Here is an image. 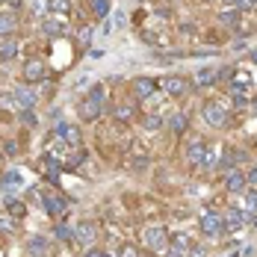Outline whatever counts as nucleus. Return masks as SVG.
Listing matches in <instances>:
<instances>
[{
	"label": "nucleus",
	"instance_id": "1",
	"mask_svg": "<svg viewBox=\"0 0 257 257\" xmlns=\"http://www.w3.org/2000/svg\"><path fill=\"white\" fill-rule=\"evenodd\" d=\"M103 101H106V92H103L101 83H95V86H92V92L77 103V115L83 118V121H95V118H101Z\"/></svg>",
	"mask_w": 257,
	"mask_h": 257
},
{
	"label": "nucleus",
	"instance_id": "2",
	"mask_svg": "<svg viewBox=\"0 0 257 257\" xmlns=\"http://www.w3.org/2000/svg\"><path fill=\"white\" fill-rule=\"evenodd\" d=\"M201 118H204L207 127H213V130H228L231 127V109L222 106L219 101H204V106H201Z\"/></svg>",
	"mask_w": 257,
	"mask_h": 257
},
{
	"label": "nucleus",
	"instance_id": "3",
	"mask_svg": "<svg viewBox=\"0 0 257 257\" xmlns=\"http://www.w3.org/2000/svg\"><path fill=\"white\" fill-rule=\"evenodd\" d=\"M142 242H145V248L154 251V254H166V251L172 248V236H169V231H166L163 225H148V228L142 231Z\"/></svg>",
	"mask_w": 257,
	"mask_h": 257
},
{
	"label": "nucleus",
	"instance_id": "4",
	"mask_svg": "<svg viewBox=\"0 0 257 257\" xmlns=\"http://www.w3.org/2000/svg\"><path fill=\"white\" fill-rule=\"evenodd\" d=\"M198 228H201V233L204 236H225V222H222V213L219 210H201L198 213Z\"/></svg>",
	"mask_w": 257,
	"mask_h": 257
},
{
	"label": "nucleus",
	"instance_id": "5",
	"mask_svg": "<svg viewBox=\"0 0 257 257\" xmlns=\"http://www.w3.org/2000/svg\"><path fill=\"white\" fill-rule=\"evenodd\" d=\"M157 83H160V89L169 98H186L189 89H192V80H186L183 74H166V77H160Z\"/></svg>",
	"mask_w": 257,
	"mask_h": 257
},
{
	"label": "nucleus",
	"instance_id": "6",
	"mask_svg": "<svg viewBox=\"0 0 257 257\" xmlns=\"http://www.w3.org/2000/svg\"><path fill=\"white\" fill-rule=\"evenodd\" d=\"M204 157H207V142L201 136H192V139L186 142V151H183L186 166H189V169H198V166H204Z\"/></svg>",
	"mask_w": 257,
	"mask_h": 257
},
{
	"label": "nucleus",
	"instance_id": "7",
	"mask_svg": "<svg viewBox=\"0 0 257 257\" xmlns=\"http://www.w3.org/2000/svg\"><path fill=\"white\" fill-rule=\"evenodd\" d=\"M21 77H24L27 83H42V80L48 77V65H45V59L30 56L24 65H21Z\"/></svg>",
	"mask_w": 257,
	"mask_h": 257
},
{
	"label": "nucleus",
	"instance_id": "8",
	"mask_svg": "<svg viewBox=\"0 0 257 257\" xmlns=\"http://www.w3.org/2000/svg\"><path fill=\"white\" fill-rule=\"evenodd\" d=\"M95 239H98V225L95 222H80L77 228H74V242H80L83 248H92L95 245Z\"/></svg>",
	"mask_w": 257,
	"mask_h": 257
},
{
	"label": "nucleus",
	"instance_id": "9",
	"mask_svg": "<svg viewBox=\"0 0 257 257\" xmlns=\"http://www.w3.org/2000/svg\"><path fill=\"white\" fill-rule=\"evenodd\" d=\"M130 86H133V98H136V101H148L157 89H160V83H157L154 77H136Z\"/></svg>",
	"mask_w": 257,
	"mask_h": 257
},
{
	"label": "nucleus",
	"instance_id": "10",
	"mask_svg": "<svg viewBox=\"0 0 257 257\" xmlns=\"http://www.w3.org/2000/svg\"><path fill=\"white\" fill-rule=\"evenodd\" d=\"M112 118L118 121V124H127V121H133V118H142L139 115V109H136V103L133 101H124V103H112Z\"/></svg>",
	"mask_w": 257,
	"mask_h": 257
},
{
	"label": "nucleus",
	"instance_id": "11",
	"mask_svg": "<svg viewBox=\"0 0 257 257\" xmlns=\"http://www.w3.org/2000/svg\"><path fill=\"white\" fill-rule=\"evenodd\" d=\"M225 189H228L231 195H239V192L248 189V180H245V175H242L239 169H228V172H225Z\"/></svg>",
	"mask_w": 257,
	"mask_h": 257
},
{
	"label": "nucleus",
	"instance_id": "12",
	"mask_svg": "<svg viewBox=\"0 0 257 257\" xmlns=\"http://www.w3.org/2000/svg\"><path fill=\"white\" fill-rule=\"evenodd\" d=\"M56 133H59V139H62L68 148H80V142H83V136H80V127H77V124H65V121H62V124L56 127Z\"/></svg>",
	"mask_w": 257,
	"mask_h": 257
},
{
	"label": "nucleus",
	"instance_id": "13",
	"mask_svg": "<svg viewBox=\"0 0 257 257\" xmlns=\"http://www.w3.org/2000/svg\"><path fill=\"white\" fill-rule=\"evenodd\" d=\"M42 207H45V213L56 219V222H62V216H65V201L62 198H56V195H42Z\"/></svg>",
	"mask_w": 257,
	"mask_h": 257
},
{
	"label": "nucleus",
	"instance_id": "14",
	"mask_svg": "<svg viewBox=\"0 0 257 257\" xmlns=\"http://www.w3.org/2000/svg\"><path fill=\"white\" fill-rule=\"evenodd\" d=\"M15 30H18V15L9 12V9H3L0 12V39H12Z\"/></svg>",
	"mask_w": 257,
	"mask_h": 257
},
{
	"label": "nucleus",
	"instance_id": "15",
	"mask_svg": "<svg viewBox=\"0 0 257 257\" xmlns=\"http://www.w3.org/2000/svg\"><path fill=\"white\" fill-rule=\"evenodd\" d=\"M216 83H219V68H198L192 74V86L207 89V86H216Z\"/></svg>",
	"mask_w": 257,
	"mask_h": 257
},
{
	"label": "nucleus",
	"instance_id": "16",
	"mask_svg": "<svg viewBox=\"0 0 257 257\" xmlns=\"http://www.w3.org/2000/svg\"><path fill=\"white\" fill-rule=\"evenodd\" d=\"M222 222H225V233H233L245 225V213L242 210H225L222 213Z\"/></svg>",
	"mask_w": 257,
	"mask_h": 257
},
{
	"label": "nucleus",
	"instance_id": "17",
	"mask_svg": "<svg viewBox=\"0 0 257 257\" xmlns=\"http://www.w3.org/2000/svg\"><path fill=\"white\" fill-rule=\"evenodd\" d=\"M219 24L228 27V30H236V27L242 24V12H239V9H233V6L219 9Z\"/></svg>",
	"mask_w": 257,
	"mask_h": 257
},
{
	"label": "nucleus",
	"instance_id": "18",
	"mask_svg": "<svg viewBox=\"0 0 257 257\" xmlns=\"http://www.w3.org/2000/svg\"><path fill=\"white\" fill-rule=\"evenodd\" d=\"M236 198V210H242V213H257V189H245V192H239V195H233Z\"/></svg>",
	"mask_w": 257,
	"mask_h": 257
},
{
	"label": "nucleus",
	"instance_id": "19",
	"mask_svg": "<svg viewBox=\"0 0 257 257\" xmlns=\"http://www.w3.org/2000/svg\"><path fill=\"white\" fill-rule=\"evenodd\" d=\"M12 101L18 109H33V103H36V95L30 92V89H15L12 92Z\"/></svg>",
	"mask_w": 257,
	"mask_h": 257
},
{
	"label": "nucleus",
	"instance_id": "20",
	"mask_svg": "<svg viewBox=\"0 0 257 257\" xmlns=\"http://www.w3.org/2000/svg\"><path fill=\"white\" fill-rule=\"evenodd\" d=\"M65 30H68V27L59 24V21H53V18H42V33H45V36H51V39L65 36Z\"/></svg>",
	"mask_w": 257,
	"mask_h": 257
},
{
	"label": "nucleus",
	"instance_id": "21",
	"mask_svg": "<svg viewBox=\"0 0 257 257\" xmlns=\"http://www.w3.org/2000/svg\"><path fill=\"white\" fill-rule=\"evenodd\" d=\"M18 56V42L15 39H0V62H9Z\"/></svg>",
	"mask_w": 257,
	"mask_h": 257
},
{
	"label": "nucleus",
	"instance_id": "22",
	"mask_svg": "<svg viewBox=\"0 0 257 257\" xmlns=\"http://www.w3.org/2000/svg\"><path fill=\"white\" fill-rule=\"evenodd\" d=\"M86 6H89V12L95 18H106L109 9H112V0H86Z\"/></svg>",
	"mask_w": 257,
	"mask_h": 257
},
{
	"label": "nucleus",
	"instance_id": "23",
	"mask_svg": "<svg viewBox=\"0 0 257 257\" xmlns=\"http://www.w3.org/2000/svg\"><path fill=\"white\" fill-rule=\"evenodd\" d=\"M27 248H30V254L45 257L48 254V239H45V236H30V239H27Z\"/></svg>",
	"mask_w": 257,
	"mask_h": 257
},
{
	"label": "nucleus",
	"instance_id": "24",
	"mask_svg": "<svg viewBox=\"0 0 257 257\" xmlns=\"http://www.w3.org/2000/svg\"><path fill=\"white\" fill-rule=\"evenodd\" d=\"M6 213H9L12 219H24L27 216V204L24 201H18V198H6Z\"/></svg>",
	"mask_w": 257,
	"mask_h": 257
},
{
	"label": "nucleus",
	"instance_id": "25",
	"mask_svg": "<svg viewBox=\"0 0 257 257\" xmlns=\"http://www.w3.org/2000/svg\"><path fill=\"white\" fill-rule=\"evenodd\" d=\"M169 127L175 130V133H183V130L189 127V115H186V112H175V115L169 118Z\"/></svg>",
	"mask_w": 257,
	"mask_h": 257
},
{
	"label": "nucleus",
	"instance_id": "26",
	"mask_svg": "<svg viewBox=\"0 0 257 257\" xmlns=\"http://www.w3.org/2000/svg\"><path fill=\"white\" fill-rule=\"evenodd\" d=\"M53 233H56V239H59V242H74V228H68L65 222H56Z\"/></svg>",
	"mask_w": 257,
	"mask_h": 257
},
{
	"label": "nucleus",
	"instance_id": "27",
	"mask_svg": "<svg viewBox=\"0 0 257 257\" xmlns=\"http://www.w3.org/2000/svg\"><path fill=\"white\" fill-rule=\"evenodd\" d=\"M166 124V118H160V115H142V127L145 130H160Z\"/></svg>",
	"mask_w": 257,
	"mask_h": 257
},
{
	"label": "nucleus",
	"instance_id": "28",
	"mask_svg": "<svg viewBox=\"0 0 257 257\" xmlns=\"http://www.w3.org/2000/svg\"><path fill=\"white\" fill-rule=\"evenodd\" d=\"M51 12L53 15H68L71 12V0H51Z\"/></svg>",
	"mask_w": 257,
	"mask_h": 257
},
{
	"label": "nucleus",
	"instance_id": "29",
	"mask_svg": "<svg viewBox=\"0 0 257 257\" xmlns=\"http://www.w3.org/2000/svg\"><path fill=\"white\" fill-rule=\"evenodd\" d=\"M80 163H83V151H74V154H68V157H65L62 169H77Z\"/></svg>",
	"mask_w": 257,
	"mask_h": 257
},
{
	"label": "nucleus",
	"instance_id": "30",
	"mask_svg": "<svg viewBox=\"0 0 257 257\" xmlns=\"http://www.w3.org/2000/svg\"><path fill=\"white\" fill-rule=\"evenodd\" d=\"M115 257H139V248H136V245H130V242H121Z\"/></svg>",
	"mask_w": 257,
	"mask_h": 257
},
{
	"label": "nucleus",
	"instance_id": "31",
	"mask_svg": "<svg viewBox=\"0 0 257 257\" xmlns=\"http://www.w3.org/2000/svg\"><path fill=\"white\" fill-rule=\"evenodd\" d=\"M18 118L24 121L27 127H36V112H33V109H21V112H18Z\"/></svg>",
	"mask_w": 257,
	"mask_h": 257
},
{
	"label": "nucleus",
	"instance_id": "32",
	"mask_svg": "<svg viewBox=\"0 0 257 257\" xmlns=\"http://www.w3.org/2000/svg\"><path fill=\"white\" fill-rule=\"evenodd\" d=\"M3 154H9V157L18 154V145H15V139H3Z\"/></svg>",
	"mask_w": 257,
	"mask_h": 257
},
{
	"label": "nucleus",
	"instance_id": "33",
	"mask_svg": "<svg viewBox=\"0 0 257 257\" xmlns=\"http://www.w3.org/2000/svg\"><path fill=\"white\" fill-rule=\"evenodd\" d=\"M186 257H207V248L204 245H192V248L186 251Z\"/></svg>",
	"mask_w": 257,
	"mask_h": 257
},
{
	"label": "nucleus",
	"instance_id": "34",
	"mask_svg": "<svg viewBox=\"0 0 257 257\" xmlns=\"http://www.w3.org/2000/svg\"><path fill=\"white\" fill-rule=\"evenodd\" d=\"M130 169H148V157H139V160H130Z\"/></svg>",
	"mask_w": 257,
	"mask_h": 257
},
{
	"label": "nucleus",
	"instance_id": "35",
	"mask_svg": "<svg viewBox=\"0 0 257 257\" xmlns=\"http://www.w3.org/2000/svg\"><path fill=\"white\" fill-rule=\"evenodd\" d=\"M166 257H186V251H180V248H175V245H172V248L166 251Z\"/></svg>",
	"mask_w": 257,
	"mask_h": 257
},
{
	"label": "nucleus",
	"instance_id": "36",
	"mask_svg": "<svg viewBox=\"0 0 257 257\" xmlns=\"http://www.w3.org/2000/svg\"><path fill=\"white\" fill-rule=\"evenodd\" d=\"M86 257H109V254H106V251H98V248H89Z\"/></svg>",
	"mask_w": 257,
	"mask_h": 257
},
{
	"label": "nucleus",
	"instance_id": "37",
	"mask_svg": "<svg viewBox=\"0 0 257 257\" xmlns=\"http://www.w3.org/2000/svg\"><path fill=\"white\" fill-rule=\"evenodd\" d=\"M0 231H6V233H12V222H6V219H0Z\"/></svg>",
	"mask_w": 257,
	"mask_h": 257
},
{
	"label": "nucleus",
	"instance_id": "38",
	"mask_svg": "<svg viewBox=\"0 0 257 257\" xmlns=\"http://www.w3.org/2000/svg\"><path fill=\"white\" fill-rule=\"evenodd\" d=\"M245 180H248V183H257V166L248 172V175H245Z\"/></svg>",
	"mask_w": 257,
	"mask_h": 257
},
{
	"label": "nucleus",
	"instance_id": "39",
	"mask_svg": "<svg viewBox=\"0 0 257 257\" xmlns=\"http://www.w3.org/2000/svg\"><path fill=\"white\" fill-rule=\"evenodd\" d=\"M89 33H92V27H83V30H80V42H86V39H89Z\"/></svg>",
	"mask_w": 257,
	"mask_h": 257
},
{
	"label": "nucleus",
	"instance_id": "40",
	"mask_svg": "<svg viewBox=\"0 0 257 257\" xmlns=\"http://www.w3.org/2000/svg\"><path fill=\"white\" fill-rule=\"evenodd\" d=\"M248 62H254V65H257V48H254V51H248Z\"/></svg>",
	"mask_w": 257,
	"mask_h": 257
},
{
	"label": "nucleus",
	"instance_id": "41",
	"mask_svg": "<svg viewBox=\"0 0 257 257\" xmlns=\"http://www.w3.org/2000/svg\"><path fill=\"white\" fill-rule=\"evenodd\" d=\"M251 109H257V98H254V101H251Z\"/></svg>",
	"mask_w": 257,
	"mask_h": 257
},
{
	"label": "nucleus",
	"instance_id": "42",
	"mask_svg": "<svg viewBox=\"0 0 257 257\" xmlns=\"http://www.w3.org/2000/svg\"><path fill=\"white\" fill-rule=\"evenodd\" d=\"M0 166H3V157H0Z\"/></svg>",
	"mask_w": 257,
	"mask_h": 257
},
{
	"label": "nucleus",
	"instance_id": "43",
	"mask_svg": "<svg viewBox=\"0 0 257 257\" xmlns=\"http://www.w3.org/2000/svg\"><path fill=\"white\" fill-rule=\"evenodd\" d=\"M225 257H231V254H225Z\"/></svg>",
	"mask_w": 257,
	"mask_h": 257
},
{
	"label": "nucleus",
	"instance_id": "44",
	"mask_svg": "<svg viewBox=\"0 0 257 257\" xmlns=\"http://www.w3.org/2000/svg\"><path fill=\"white\" fill-rule=\"evenodd\" d=\"M0 3H3V0H0Z\"/></svg>",
	"mask_w": 257,
	"mask_h": 257
}]
</instances>
